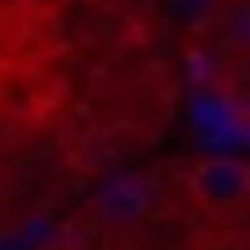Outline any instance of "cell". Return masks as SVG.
<instances>
[{"instance_id":"6da1fadb","label":"cell","mask_w":250,"mask_h":250,"mask_svg":"<svg viewBox=\"0 0 250 250\" xmlns=\"http://www.w3.org/2000/svg\"><path fill=\"white\" fill-rule=\"evenodd\" d=\"M189 199L209 214H235L250 204V158H230V153H214L199 158L184 179Z\"/></svg>"},{"instance_id":"7a4b0ae2","label":"cell","mask_w":250,"mask_h":250,"mask_svg":"<svg viewBox=\"0 0 250 250\" xmlns=\"http://www.w3.org/2000/svg\"><path fill=\"white\" fill-rule=\"evenodd\" d=\"M158 10L184 31H204V26H220L225 0H158Z\"/></svg>"},{"instance_id":"3957f363","label":"cell","mask_w":250,"mask_h":250,"mask_svg":"<svg viewBox=\"0 0 250 250\" xmlns=\"http://www.w3.org/2000/svg\"><path fill=\"white\" fill-rule=\"evenodd\" d=\"M220 26H225V36H230V46L250 56V0L225 5V10H220Z\"/></svg>"}]
</instances>
